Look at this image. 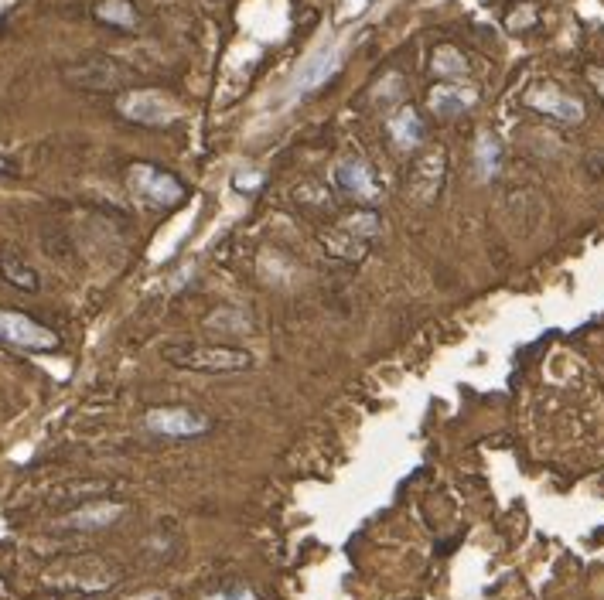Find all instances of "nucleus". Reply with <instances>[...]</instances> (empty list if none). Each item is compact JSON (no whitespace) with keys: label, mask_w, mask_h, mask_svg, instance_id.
<instances>
[{"label":"nucleus","mask_w":604,"mask_h":600,"mask_svg":"<svg viewBox=\"0 0 604 600\" xmlns=\"http://www.w3.org/2000/svg\"><path fill=\"white\" fill-rule=\"evenodd\" d=\"M127 185L140 202L151 208H178L185 202V185H181L175 174L154 168V164H134L127 171Z\"/></svg>","instance_id":"5"},{"label":"nucleus","mask_w":604,"mask_h":600,"mask_svg":"<svg viewBox=\"0 0 604 600\" xmlns=\"http://www.w3.org/2000/svg\"><path fill=\"white\" fill-rule=\"evenodd\" d=\"M448 157H444V150H424V154L417 157V161L410 164L407 171V191L410 198H417V202H437V195H441L444 188V174H448Z\"/></svg>","instance_id":"9"},{"label":"nucleus","mask_w":604,"mask_h":600,"mask_svg":"<svg viewBox=\"0 0 604 600\" xmlns=\"http://www.w3.org/2000/svg\"><path fill=\"white\" fill-rule=\"evenodd\" d=\"M0 277L11 283V287H18V290H38L35 266H31L28 260H21V256H14V253L0 256Z\"/></svg>","instance_id":"17"},{"label":"nucleus","mask_w":604,"mask_h":600,"mask_svg":"<svg viewBox=\"0 0 604 600\" xmlns=\"http://www.w3.org/2000/svg\"><path fill=\"white\" fill-rule=\"evenodd\" d=\"M144 427L157 433V437L192 440V437H202V433L212 427V420L198 410H188V406H154V410H147L144 416Z\"/></svg>","instance_id":"8"},{"label":"nucleus","mask_w":604,"mask_h":600,"mask_svg":"<svg viewBox=\"0 0 604 600\" xmlns=\"http://www.w3.org/2000/svg\"><path fill=\"white\" fill-rule=\"evenodd\" d=\"M120 515H123L120 502H89L69 515V525L72 529H106V525H113Z\"/></svg>","instance_id":"16"},{"label":"nucleus","mask_w":604,"mask_h":600,"mask_svg":"<svg viewBox=\"0 0 604 600\" xmlns=\"http://www.w3.org/2000/svg\"><path fill=\"white\" fill-rule=\"evenodd\" d=\"M335 185L345 191V195L359 198V202L366 205H376L379 198H383V185H379V178L372 174V168L362 157H345L342 164L335 168Z\"/></svg>","instance_id":"10"},{"label":"nucleus","mask_w":604,"mask_h":600,"mask_svg":"<svg viewBox=\"0 0 604 600\" xmlns=\"http://www.w3.org/2000/svg\"><path fill=\"white\" fill-rule=\"evenodd\" d=\"M209 600H256V597H253V590L236 587V590H222V594H215V597H209Z\"/></svg>","instance_id":"21"},{"label":"nucleus","mask_w":604,"mask_h":600,"mask_svg":"<svg viewBox=\"0 0 604 600\" xmlns=\"http://www.w3.org/2000/svg\"><path fill=\"white\" fill-rule=\"evenodd\" d=\"M499 161H502V144L492 137V133H478L475 140V164H478V174L488 181L499 174Z\"/></svg>","instance_id":"18"},{"label":"nucleus","mask_w":604,"mask_h":600,"mask_svg":"<svg viewBox=\"0 0 604 600\" xmlns=\"http://www.w3.org/2000/svg\"><path fill=\"white\" fill-rule=\"evenodd\" d=\"M62 75L69 86L89 89V93H127L140 82V75L130 65L117 62L110 55H82L76 62H65Z\"/></svg>","instance_id":"2"},{"label":"nucleus","mask_w":604,"mask_h":600,"mask_svg":"<svg viewBox=\"0 0 604 600\" xmlns=\"http://www.w3.org/2000/svg\"><path fill=\"white\" fill-rule=\"evenodd\" d=\"M587 82H591L594 93H598L604 103V65H587Z\"/></svg>","instance_id":"19"},{"label":"nucleus","mask_w":604,"mask_h":600,"mask_svg":"<svg viewBox=\"0 0 604 600\" xmlns=\"http://www.w3.org/2000/svg\"><path fill=\"white\" fill-rule=\"evenodd\" d=\"M93 18L99 24H106V28L123 31V35H137L140 31V14L134 0H96Z\"/></svg>","instance_id":"13"},{"label":"nucleus","mask_w":604,"mask_h":600,"mask_svg":"<svg viewBox=\"0 0 604 600\" xmlns=\"http://www.w3.org/2000/svg\"><path fill=\"white\" fill-rule=\"evenodd\" d=\"M0 341L14 348H28V352H52V348H59V335L52 328H45L41 321L28 318L21 311H7V307H0Z\"/></svg>","instance_id":"7"},{"label":"nucleus","mask_w":604,"mask_h":600,"mask_svg":"<svg viewBox=\"0 0 604 600\" xmlns=\"http://www.w3.org/2000/svg\"><path fill=\"white\" fill-rule=\"evenodd\" d=\"M164 358L175 369L202 375H233L253 369V355L233 345H192V341H171L164 345Z\"/></svg>","instance_id":"1"},{"label":"nucleus","mask_w":604,"mask_h":600,"mask_svg":"<svg viewBox=\"0 0 604 600\" xmlns=\"http://www.w3.org/2000/svg\"><path fill=\"white\" fill-rule=\"evenodd\" d=\"M383 236V219L376 212H355L338 219L332 229L321 232V246L328 256L342 263H359L369 256L372 243Z\"/></svg>","instance_id":"3"},{"label":"nucleus","mask_w":604,"mask_h":600,"mask_svg":"<svg viewBox=\"0 0 604 600\" xmlns=\"http://www.w3.org/2000/svg\"><path fill=\"white\" fill-rule=\"evenodd\" d=\"M386 130H390L393 144L400 150H417L420 144H424V137H427L424 116L413 110V106H400V110L386 120Z\"/></svg>","instance_id":"11"},{"label":"nucleus","mask_w":604,"mask_h":600,"mask_svg":"<svg viewBox=\"0 0 604 600\" xmlns=\"http://www.w3.org/2000/svg\"><path fill=\"white\" fill-rule=\"evenodd\" d=\"M117 113L123 120L137 123V127H154L164 130L171 123H178L181 106L175 96L161 93V89H147V86H134L127 93L117 96Z\"/></svg>","instance_id":"4"},{"label":"nucleus","mask_w":604,"mask_h":600,"mask_svg":"<svg viewBox=\"0 0 604 600\" xmlns=\"http://www.w3.org/2000/svg\"><path fill=\"white\" fill-rule=\"evenodd\" d=\"M430 72H434L441 82H465L471 75V65L454 45H437L434 58H430Z\"/></svg>","instance_id":"15"},{"label":"nucleus","mask_w":604,"mask_h":600,"mask_svg":"<svg viewBox=\"0 0 604 600\" xmlns=\"http://www.w3.org/2000/svg\"><path fill=\"white\" fill-rule=\"evenodd\" d=\"M523 106L540 116H550L557 123H584L587 116L584 99L560 89L557 82H533L523 93Z\"/></svg>","instance_id":"6"},{"label":"nucleus","mask_w":604,"mask_h":600,"mask_svg":"<svg viewBox=\"0 0 604 600\" xmlns=\"http://www.w3.org/2000/svg\"><path fill=\"white\" fill-rule=\"evenodd\" d=\"M478 89L465 86V82H441L437 89H430V110L437 116H458L468 106H475Z\"/></svg>","instance_id":"12"},{"label":"nucleus","mask_w":604,"mask_h":600,"mask_svg":"<svg viewBox=\"0 0 604 600\" xmlns=\"http://www.w3.org/2000/svg\"><path fill=\"white\" fill-rule=\"evenodd\" d=\"M335 69H338L335 48H321V52H314L308 62H304L301 75H297V93H314V89H321L325 82H332Z\"/></svg>","instance_id":"14"},{"label":"nucleus","mask_w":604,"mask_h":600,"mask_svg":"<svg viewBox=\"0 0 604 600\" xmlns=\"http://www.w3.org/2000/svg\"><path fill=\"white\" fill-rule=\"evenodd\" d=\"M233 185H236L239 191H243V188H250V191H253V188H260V185H263V174H260V171H253V174H246V171H243V174H236V178H233Z\"/></svg>","instance_id":"20"}]
</instances>
